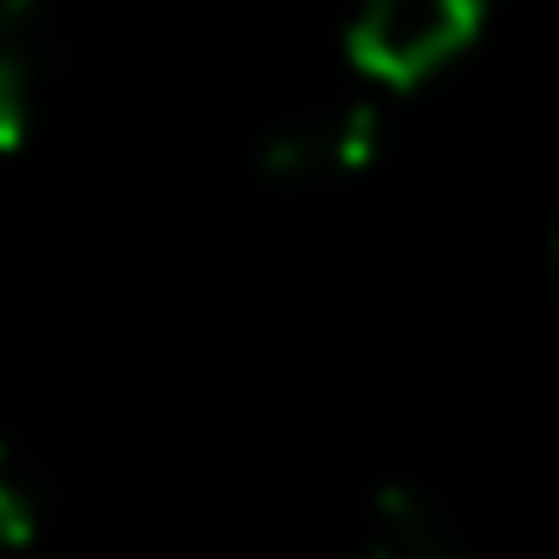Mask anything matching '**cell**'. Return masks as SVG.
<instances>
[{
    "instance_id": "6da1fadb",
    "label": "cell",
    "mask_w": 559,
    "mask_h": 559,
    "mask_svg": "<svg viewBox=\"0 0 559 559\" xmlns=\"http://www.w3.org/2000/svg\"><path fill=\"white\" fill-rule=\"evenodd\" d=\"M481 26V0H365L352 20V59L371 85H423Z\"/></svg>"
},
{
    "instance_id": "7a4b0ae2",
    "label": "cell",
    "mask_w": 559,
    "mask_h": 559,
    "mask_svg": "<svg viewBox=\"0 0 559 559\" xmlns=\"http://www.w3.org/2000/svg\"><path fill=\"white\" fill-rule=\"evenodd\" d=\"M371 143H378L371 105L365 98H332V105L280 118V131L267 138V169L286 176V182H325V176H345L352 163H365Z\"/></svg>"
},
{
    "instance_id": "3957f363",
    "label": "cell",
    "mask_w": 559,
    "mask_h": 559,
    "mask_svg": "<svg viewBox=\"0 0 559 559\" xmlns=\"http://www.w3.org/2000/svg\"><path fill=\"white\" fill-rule=\"evenodd\" d=\"M358 559H468L455 521L411 481H384L365 508Z\"/></svg>"
},
{
    "instance_id": "277c9868",
    "label": "cell",
    "mask_w": 559,
    "mask_h": 559,
    "mask_svg": "<svg viewBox=\"0 0 559 559\" xmlns=\"http://www.w3.org/2000/svg\"><path fill=\"white\" fill-rule=\"evenodd\" d=\"M33 92H39V13L33 0H0V150L26 138Z\"/></svg>"
},
{
    "instance_id": "5b68a950",
    "label": "cell",
    "mask_w": 559,
    "mask_h": 559,
    "mask_svg": "<svg viewBox=\"0 0 559 559\" xmlns=\"http://www.w3.org/2000/svg\"><path fill=\"white\" fill-rule=\"evenodd\" d=\"M39 540V488L13 442H0V554H26Z\"/></svg>"
}]
</instances>
